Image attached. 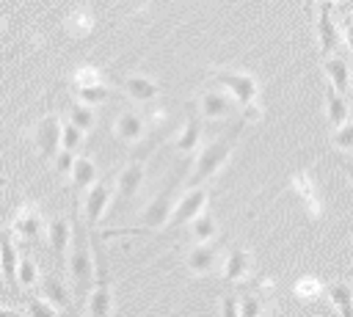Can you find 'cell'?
I'll return each mask as SVG.
<instances>
[{"instance_id":"1","label":"cell","mask_w":353,"mask_h":317,"mask_svg":"<svg viewBox=\"0 0 353 317\" xmlns=\"http://www.w3.org/2000/svg\"><path fill=\"white\" fill-rule=\"evenodd\" d=\"M243 127H245V119L234 121L223 135L212 138L210 143H204V146L199 149V154H196V160H193V168H190V176L185 179V187L204 185L207 179H212V176L229 163V157H232V152H234V146H237V138H240Z\"/></svg>"},{"instance_id":"2","label":"cell","mask_w":353,"mask_h":317,"mask_svg":"<svg viewBox=\"0 0 353 317\" xmlns=\"http://www.w3.org/2000/svg\"><path fill=\"white\" fill-rule=\"evenodd\" d=\"M72 240H69V278H72V289H74V298L80 303H85V295L94 284V245H91V237L85 234V223H80V218L74 215V207H72Z\"/></svg>"},{"instance_id":"3","label":"cell","mask_w":353,"mask_h":317,"mask_svg":"<svg viewBox=\"0 0 353 317\" xmlns=\"http://www.w3.org/2000/svg\"><path fill=\"white\" fill-rule=\"evenodd\" d=\"M176 187H179V176L168 174L165 182L160 185V190L143 204V209L138 212V226H127V229H108L102 232L105 237H119V234H141V232H160L168 229L171 221V209H174V198H176Z\"/></svg>"},{"instance_id":"4","label":"cell","mask_w":353,"mask_h":317,"mask_svg":"<svg viewBox=\"0 0 353 317\" xmlns=\"http://www.w3.org/2000/svg\"><path fill=\"white\" fill-rule=\"evenodd\" d=\"M210 77H212V83L218 88H223L232 96L234 105H240L245 124H251V121H256L262 116V110H259V80L251 72L215 66V69H210Z\"/></svg>"},{"instance_id":"5","label":"cell","mask_w":353,"mask_h":317,"mask_svg":"<svg viewBox=\"0 0 353 317\" xmlns=\"http://www.w3.org/2000/svg\"><path fill=\"white\" fill-rule=\"evenodd\" d=\"M91 245H94V262H97V267H94V284H91L88 295H85V314H91V317H108V314H113L110 270H108L105 251L97 243H91Z\"/></svg>"},{"instance_id":"6","label":"cell","mask_w":353,"mask_h":317,"mask_svg":"<svg viewBox=\"0 0 353 317\" xmlns=\"http://www.w3.org/2000/svg\"><path fill=\"white\" fill-rule=\"evenodd\" d=\"M61 127H63V121H61L58 113H44L36 121V127H33V146H36L39 160L52 163V157L61 149Z\"/></svg>"},{"instance_id":"7","label":"cell","mask_w":353,"mask_h":317,"mask_svg":"<svg viewBox=\"0 0 353 317\" xmlns=\"http://www.w3.org/2000/svg\"><path fill=\"white\" fill-rule=\"evenodd\" d=\"M110 196H113L110 179H97V182L85 190V196H83V223H85L88 232H94V229L102 223V218L108 215V209H110Z\"/></svg>"},{"instance_id":"8","label":"cell","mask_w":353,"mask_h":317,"mask_svg":"<svg viewBox=\"0 0 353 317\" xmlns=\"http://www.w3.org/2000/svg\"><path fill=\"white\" fill-rule=\"evenodd\" d=\"M207 201H210V190L204 185H196V187H185V196L174 204L171 209V221H168V229H179V226H188L199 212L207 209Z\"/></svg>"},{"instance_id":"9","label":"cell","mask_w":353,"mask_h":317,"mask_svg":"<svg viewBox=\"0 0 353 317\" xmlns=\"http://www.w3.org/2000/svg\"><path fill=\"white\" fill-rule=\"evenodd\" d=\"M143 182H146V163H143V160H130V163H124L121 171L116 174V179H113L116 201H119V204L132 201V198L141 193Z\"/></svg>"},{"instance_id":"10","label":"cell","mask_w":353,"mask_h":317,"mask_svg":"<svg viewBox=\"0 0 353 317\" xmlns=\"http://www.w3.org/2000/svg\"><path fill=\"white\" fill-rule=\"evenodd\" d=\"M8 229L22 240H39V234L44 232V218H41V212L33 201H25L14 209V218H11Z\"/></svg>"},{"instance_id":"11","label":"cell","mask_w":353,"mask_h":317,"mask_svg":"<svg viewBox=\"0 0 353 317\" xmlns=\"http://www.w3.org/2000/svg\"><path fill=\"white\" fill-rule=\"evenodd\" d=\"M146 119L138 113V110H132V108H127V110H121L119 116H116V121H113V135L121 141V143H127V146H135V143H141L143 138H146Z\"/></svg>"},{"instance_id":"12","label":"cell","mask_w":353,"mask_h":317,"mask_svg":"<svg viewBox=\"0 0 353 317\" xmlns=\"http://www.w3.org/2000/svg\"><path fill=\"white\" fill-rule=\"evenodd\" d=\"M47 232V245H50V254L55 256V262L63 267V256L69 251V240H72V218L66 215H52L44 226Z\"/></svg>"},{"instance_id":"13","label":"cell","mask_w":353,"mask_h":317,"mask_svg":"<svg viewBox=\"0 0 353 317\" xmlns=\"http://www.w3.org/2000/svg\"><path fill=\"white\" fill-rule=\"evenodd\" d=\"M254 270V256L248 248L243 245H232L226 254H223V278L229 284H243Z\"/></svg>"},{"instance_id":"14","label":"cell","mask_w":353,"mask_h":317,"mask_svg":"<svg viewBox=\"0 0 353 317\" xmlns=\"http://www.w3.org/2000/svg\"><path fill=\"white\" fill-rule=\"evenodd\" d=\"M17 265H19V251H17V243H14V232L0 229V276L14 292H19Z\"/></svg>"},{"instance_id":"15","label":"cell","mask_w":353,"mask_h":317,"mask_svg":"<svg viewBox=\"0 0 353 317\" xmlns=\"http://www.w3.org/2000/svg\"><path fill=\"white\" fill-rule=\"evenodd\" d=\"M196 108H199L201 119H207V121L226 119L232 113V96L223 88H204L196 99Z\"/></svg>"},{"instance_id":"16","label":"cell","mask_w":353,"mask_h":317,"mask_svg":"<svg viewBox=\"0 0 353 317\" xmlns=\"http://www.w3.org/2000/svg\"><path fill=\"white\" fill-rule=\"evenodd\" d=\"M317 41H320V55H331L339 47V30L331 14V0H320L317 8Z\"/></svg>"},{"instance_id":"17","label":"cell","mask_w":353,"mask_h":317,"mask_svg":"<svg viewBox=\"0 0 353 317\" xmlns=\"http://www.w3.org/2000/svg\"><path fill=\"white\" fill-rule=\"evenodd\" d=\"M185 265L193 276H210L218 267V245L210 243H193V248L185 254Z\"/></svg>"},{"instance_id":"18","label":"cell","mask_w":353,"mask_h":317,"mask_svg":"<svg viewBox=\"0 0 353 317\" xmlns=\"http://www.w3.org/2000/svg\"><path fill=\"white\" fill-rule=\"evenodd\" d=\"M121 88H124V94H127L132 102H141V105L154 102L157 94H160L157 80L149 77V74H141V72H132V74L121 77Z\"/></svg>"},{"instance_id":"19","label":"cell","mask_w":353,"mask_h":317,"mask_svg":"<svg viewBox=\"0 0 353 317\" xmlns=\"http://www.w3.org/2000/svg\"><path fill=\"white\" fill-rule=\"evenodd\" d=\"M199 143H201V113L196 108H188L185 124L174 138V149L179 154H190V152L199 149Z\"/></svg>"},{"instance_id":"20","label":"cell","mask_w":353,"mask_h":317,"mask_svg":"<svg viewBox=\"0 0 353 317\" xmlns=\"http://www.w3.org/2000/svg\"><path fill=\"white\" fill-rule=\"evenodd\" d=\"M97 179H99V168H97L94 157H88V154H77L74 163H72V171H69V185H72L74 198H77L80 193H85Z\"/></svg>"},{"instance_id":"21","label":"cell","mask_w":353,"mask_h":317,"mask_svg":"<svg viewBox=\"0 0 353 317\" xmlns=\"http://www.w3.org/2000/svg\"><path fill=\"white\" fill-rule=\"evenodd\" d=\"M290 185H292V190L298 193V198L303 201V207L309 209L312 218L323 215V201H320V196H317V185H314V179H312L309 171H298V174H292Z\"/></svg>"},{"instance_id":"22","label":"cell","mask_w":353,"mask_h":317,"mask_svg":"<svg viewBox=\"0 0 353 317\" xmlns=\"http://www.w3.org/2000/svg\"><path fill=\"white\" fill-rule=\"evenodd\" d=\"M323 74H325V80L334 91H339V94L350 91V63H347V58L334 55V52L325 55L323 58Z\"/></svg>"},{"instance_id":"23","label":"cell","mask_w":353,"mask_h":317,"mask_svg":"<svg viewBox=\"0 0 353 317\" xmlns=\"http://www.w3.org/2000/svg\"><path fill=\"white\" fill-rule=\"evenodd\" d=\"M39 289L44 298H50L61 311H69V300H72V292L66 289V284L55 276V273H44L39 276Z\"/></svg>"},{"instance_id":"24","label":"cell","mask_w":353,"mask_h":317,"mask_svg":"<svg viewBox=\"0 0 353 317\" xmlns=\"http://www.w3.org/2000/svg\"><path fill=\"white\" fill-rule=\"evenodd\" d=\"M325 295L339 317H353V284L350 281H334L325 287Z\"/></svg>"},{"instance_id":"25","label":"cell","mask_w":353,"mask_h":317,"mask_svg":"<svg viewBox=\"0 0 353 317\" xmlns=\"http://www.w3.org/2000/svg\"><path fill=\"white\" fill-rule=\"evenodd\" d=\"M347 113H350V108H347L345 94H339L331 85H325V119H328V124L339 127L342 121H347Z\"/></svg>"},{"instance_id":"26","label":"cell","mask_w":353,"mask_h":317,"mask_svg":"<svg viewBox=\"0 0 353 317\" xmlns=\"http://www.w3.org/2000/svg\"><path fill=\"white\" fill-rule=\"evenodd\" d=\"M190 234H193V243H210V240H215L218 237V221L204 209V212H199L190 223Z\"/></svg>"},{"instance_id":"27","label":"cell","mask_w":353,"mask_h":317,"mask_svg":"<svg viewBox=\"0 0 353 317\" xmlns=\"http://www.w3.org/2000/svg\"><path fill=\"white\" fill-rule=\"evenodd\" d=\"M66 121H72L77 130L88 132V130H94V124H97V113H94L91 105H85V102L77 99V102L69 105V110H66Z\"/></svg>"},{"instance_id":"28","label":"cell","mask_w":353,"mask_h":317,"mask_svg":"<svg viewBox=\"0 0 353 317\" xmlns=\"http://www.w3.org/2000/svg\"><path fill=\"white\" fill-rule=\"evenodd\" d=\"M74 96L85 105H102L108 96H110V88L105 83H97V85H74Z\"/></svg>"},{"instance_id":"29","label":"cell","mask_w":353,"mask_h":317,"mask_svg":"<svg viewBox=\"0 0 353 317\" xmlns=\"http://www.w3.org/2000/svg\"><path fill=\"white\" fill-rule=\"evenodd\" d=\"M39 267H36V262L30 259V256H19V265H17V281H19V287H25V289H33L36 284H39Z\"/></svg>"},{"instance_id":"30","label":"cell","mask_w":353,"mask_h":317,"mask_svg":"<svg viewBox=\"0 0 353 317\" xmlns=\"http://www.w3.org/2000/svg\"><path fill=\"white\" fill-rule=\"evenodd\" d=\"M25 309H28V314H33V317H58V314H63L50 298H44L41 292L39 295H30L28 298V303H25Z\"/></svg>"},{"instance_id":"31","label":"cell","mask_w":353,"mask_h":317,"mask_svg":"<svg viewBox=\"0 0 353 317\" xmlns=\"http://www.w3.org/2000/svg\"><path fill=\"white\" fill-rule=\"evenodd\" d=\"M265 311H268V306H265L262 295H256V292H243L240 295V317H259Z\"/></svg>"},{"instance_id":"32","label":"cell","mask_w":353,"mask_h":317,"mask_svg":"<svg viewBox=\"0 0 353 317\" xmlns=\"http://www.w3.org/2000/svg\"><path fill=\"white\" fill-rule=\"evenodd\" d=\"M91 11H83V8H77V11H72L69 17H66V30L72 33V36H85L88 30H91Z\"/></svg>"},{"instance_id":"33","label":"cell","mask_w":353,"mask_h":317,"mask_svg":"<svg viewBox=\"0 0 353 317\" xmlns=\"http://www.w3.org/2000/svg\"><path fill=\"white\" fill-rule=\"evenodd\" d=\"M292 292H295L301 300H314V298L323 292V284H320V278H314V276H303V278L295 281Z\"/></svg>"},{"instance_id":"34","label":"cell","mask_w":353,"mask_h":317,"mask_svg":"<svg viewBox=\"0 0 353 317\" xmlns=\"http://www.w3.org/2000/svg\"><path fill=\"white\" fill-rule=\"evenodd\" d=\"M331 143L339 152H353V121H342L339 127H334Z\"/></svg>"},{"instance_id":"35","label":"cell","mask_w":353,"mask_h":317,"mask_svg":"<svg viewBox=\"0 0 353 317\" xmlns=\"http://www.w3.org/2000/svg\"><path fill=\"white\" fill-rule=\"evenodd\" d=\"M97 83H102V72H99L97 66H91V63L77 66V69L72 72V88H74V85H97Z\"/></svg>"},{"instance_id":"36","label":"cell","mask_w":353,"mask_h":317,"mask_svg":"<svg viewBox=\"0 0 353 317\" xmlns=\"http://www.w3.org/2000/svg\"><path fill=\"white\" fill-rule=\"evenodd\" d=\"M83 130H77L72 121H63V127H61V146L63 149H72V152H77L80 149V143H83Z\"/></svg>"},{"instance_id":"37","label":"cell","mask_w":353,"mask_h":317,"mask_svg":"<svg viewBox=\"0 0 353 317\" xmlns=\"http://www.w3.org/2000/svg\"><path fill=\"white\" fill-rule=\"evenodd\" d=\"M74 157H77V152H72V149H58V154L52 157V165H55V174L58 176H69V171H72V163H74Z\"/></svg>"},{"instance_id":"38","label":"cell","mask_w":353,"mask_h":317,"mask_svg":"<svg viewBox=\"0 0 353 317\" xmlns=\"http://www.w3.org/2000/svg\"><path fill=\"white\" fill-rule=\"evenodd\" d=\"M223 317H240V295L234 292H226L221 298V309H218Z\"/></svg>"},{"instance_id":"39","label":"cell","mask_w":353,"mask_h":317,"mask_svg":"<svg viewBox=\"0 0 353 317\" xmlns=\"http://www.w3.org/2000/svg\"><path fill=\"white\" fill-rule=\"evenodd\" d=\"M339 33H342V39H345V44H347V50L353 52V14L342 19V30H339Z\"/></svg>"},{"instance_id":"40","label":"cell","mask_w":353,"mask_h":317,"mask_svg":"<svg viewBox=\"0 0 353 317\" xmlns=\"http://www.w3.org/2000/svg\"><path fill=\"white\" fill-rule=\"evenodd\" d=\"M342 171H345V176L353 182V160H342Z\"/></svg>"},{"instance_id":"41","label":"cell","mask_w":353,"mask_h":317,"mask_svg":"<svg viewBox=\"0 0 353 317\" xmlns=\"http://www.w3.org/2000/svg\"><path fill=\"white\" fill-rule=\"evenodd\" d=\"M0 314H3V317H14V314H19V309H11V306H3V303H0Z\"/></svg>"},{"instance_id":"42","label":"cell","mask_w":353,"mask_h":317,"mask_svg":"<svg viewBox=\"0 0 353 317\" xmlns=\"http://www.w3.org/2000/svg\"><path fill=\"white\" fill-rule=\"evenodd\" d=\"M312 6H314V0H306L303 3V11H312Z\"/></svg>"},{"instance_id":"43","label":"cell","mask_w":353,"mask_h":317,"mask_svg":"<svg viewBox=\"0 0 353 317\" xmlns=\"http://www.w3.org/2000/svg\"><path fill=\"white\" fill-rule=\"evenodd\" d=\"M0 30H3V17H0Z\"/></svg>"},{"instance_id":"44","label":"cell","mask_w":353,"mask_h":317,"mask_svg":"<svg viewBox=\"0 0 353 317\" xmlns=\"http://www.w3.org/2000/svg\"><path fill=\"white\" fill-rule=\"evenodd\" d=\"M350 281H353V270H350Z\"/></svg>"}]
</instances>
